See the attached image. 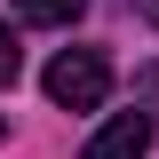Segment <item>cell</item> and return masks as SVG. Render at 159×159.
I'll return each instance as SVG.
<instances>
[{"label":"cell","instance_id":"5b68a950","mask_svg":"<svg viewBox=\"0 0 159 159\" xmlns=\"http://www.w3.org/2000/svg\"><path fill=\"white\" fill-rule=\"evenodd\" d=\"M0 135H8V111H0Z\"/></svg>","mask_w":159,"mask_h":159},{"label":"cell","instance_id":"7a4b0ae2","mask_svg":"<svg viewBox=\"0 0 159 159\" xmlns=\"http://www.w3.org/2000/svg\"><path fill=\"white\" fill-rule=\"evenodd\" d=\"M151 151V111H111L88 135V159H143Z\"/></svg>","mask_w":159,"mask_h":159},{"label":"cell","instance_id":"277c9868","mask_svg":"<svg viewBox=\"0 0 159 159\" xmlns=\"http://www.w3.org/2000/svg\"><path fill=\"white\" fill-rule=\"evenodd\" d=\"M16 72H24V48L8 40V24H0V88H16Z\"/></svg>","mask_w":159,"mask_h":159},{"label":"cell","instance_id":"6da1fadb","mask_svg":"<svg viewBox=\"0 0 159 159\" xmlns=\"http://www.w3.org/2000/svg\"><path fill=\"white\" fill-rule=\"evenodd\" d=\"M103 96H111V64H103L96 48H64V56L48 64V103H64V111H96Z\"/></svg>","mask_w":159,"mask_h":159},{"label":"cell","instance_id":"3957f363","mask_svg":"<svg viewBox=\"0 0 159 159\" xmlns=\"http://www.w3.org/2000/svg\"><path fill=\"white\" fill-rule=\"evenodd\" d=\"M16 16H24V24H48V32H64V24L88 16V0H16Z\"/></svg>","mask_w":159,"mask_h":159}]
</instances>
